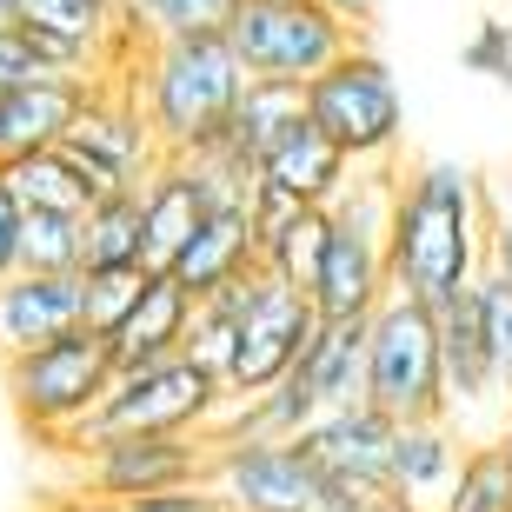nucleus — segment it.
Instances as JSON below:
<instances>
[{
    "label": "nucleus",
    "instance_id": "obj_10",
    "mask_svg": "<svg viewBox=\"0 0 512 512\" xmlns=\"http://www.w3.org/2000/svg\"><path fill=\"white\" fill-rule=\"evenodd\" d=\"M60 147L74 153L107 193L114 187H147V173L160 167V140H153L140 100H133V87L120 74L94 80V94L80 100V114H74V127H67Z\"/></svg>",
    "mask_w": 512,
    "mask_h": 512
},
{
    "label": "nucleus",
    "instance_id": "obj_35",
    "mask_svg": "<svg viewBox=\"0 0 512 512\" xmlns=\"http://www.w3.org/2000/svg\"><path fill=\"white\" fill-rule=\"evenodd\" d=\"M0 27H20V0H0Z\"/></svg>",
    "mask_w": 512,
    "mask_h": 512
},
{
    "label": "nucleus",
    "instance_id": "obj_14",
    "mask_svg": "<svg viewBox=\"0 0 512 512\" xmlns=\"http://www.w3.org/2000/svg\"><path fill=\"white\" fill-rule=\"evenodd\" d=\"M439 313V373H446V413H486L506 399L493 373V353H486V333H479V313H473V286L453 293Z\"/></svg>",
    "mask_w": 512,
    "mask_h": 512
},
{
    "label": "nucleus",
    "instance_id": "obj_36",
    "mask_svg": "<svg viewBox=\"0 0 512 512\" xmlns=\"http://www.w3.org/2000/svg\"><path fill=\"white\" fill-rule=\"evenodd\" d=\"M499 446H506V459H512V399H506V426H499Z\"/></svg>",
    "mask_w": 512,
    "mask_h": 512
},
{
    "label": "nucleus",
    "instance_id": "obj_33",
    "mask_svg": "<svg viewBox=\"0 0 512 512\" xmlns=\"http://www.w3.org/2000/svg\"><path fill=\"white\" fill-rule=\"evenodd\" d=\"M20 266V207L7 200V187H0V280Z\"/></svg>",
    "mask_w": 512,
    "mask_h": 512
},
{
    "label": "nucleus",
    "instance_id": "obj_23",
    "mask_svg": "<svg viewBox=\"0 0 512 512\" xmlns=\"http://www.w3.org/2000/svg\"><path fill=\"white\" fill-rule=\"evenodd\" d=\"M306 114V87L300 80H260L247 74V87H240V100H233V114H227V147H240L247 160H260L273 140H280L293 120Z\"/></svg>",
    "mask_w": 512,
    "mask_h": 512
},
{
    "label": "nucleus",
    "instance_id": "obj_7",
    "mask_svg": "<svg viewBox=\"0 0 512 512\" xmlns=\"http://www.w3.org/2000/svg\"><path fill=\"white\" fill-rule=\"evenodd\" d=\"M353 40H360V27L326 14L320 0H233L227 14V47L260 80H300L306 87Z\"/></svg>",
    "mask_w": 512,
    "mask_h": 512
},
{
    "label": "nucleus",
    "instance_id": "obj_22",
    "mask_svg": "<svg viewBox=\"0 0 512 512\" xmlns=\"http://www.w3.org/2000/svg\"><path fill=\"white\" fill-rule=\"evenodd\" d=\"M293 366L320 393V406H353L366 386V313H353V320H313V333H306Z\"/></svg>",
    "mask_w": 512,
    "mask_h": 512
},
{
    "label": "nucleus",
    "instance_id": "obj_25",
    "mask_svg": "<svg viewBox=\"0 0 512 512\" xmlns=\"http://www.w3.org/2000/svg\"><path fill=\"white\" fill-rule=\"evenodd\" d=\"M20 266L27 273H80V213L20 207Z\"/></svg>",
    "mask_w": 512,
    "mask_h": 512
},
{
    "label": "nucleus",
    "instance_id": "obj_38",
    "mask_svg": "<svg viewBox=\"0 0 512 512\" xmlns=\"http://www.w3.org/2000/svg\"><path fill=\"white\" fill-rule=\"evenodd\" d=\"M227 512H233V506H227Z\"/></svg>",
    "mask_w": 512,
    "mask_h": 512
},
{
    "label": "nucleus",
    "instance_id": "obj_16",
    "mask_svg": "<svg viewBox=\"0 0 512 512\" xmlns=\"http://www.w3.org/2000/svg\"><path fill=\"white\" fill-rule=\"evenodd\" d=\"M346 173H353V160H346V153L333 147V140H326L306 114L260 153V180L273 193H286V200H300V207H326Z\"/></svg>",
    "mask_w": 512,
    "mask_h": 512
},
{
    "label": "nucleus",
    "instance_id": "obj_18",
    "mask_svg": "<svg viewBox=\"0 0 512 512\" xmlns=\"http://www.w3.org/2000/svg\"><path fill=\"white\" fill-rule=\"evenodd\" d=\"M187 313H193V293L173 273H147L140 300L127 306V320L107 333V353H114V373L120 366H147V360H167L180 353L187 340Z\"/></svg>",
    "mask_w": 512,
    "mask_h": 512
},
{
    "label": "nucleus",
    "instance_id": "obj_1",
    "mask_svg": "<svg viewBox=\"0 0 512 512\" xmlns=\"http://www.w3.org/2000/svg\"><path fill=\"white\" fill-rule=\"evenodd\" d=\"M479 260H486V173L459 160H419L413 173H399L393 227H386L393 293L446 306L473 286Z\"/></svg>",
    "mask_w": 512,
    "mask_h": 512
},
{
    "label": "nucleus",
    "instance_id": "obj_13",
    "mask_svg": "<svg viewBox=\"0 0 512 512\" xmlns=\"http://www.w3.org/2000/svg\"><path fill=\"white\" fill-rule=\"evenodd\" d=\"M80 326V273H27L14 266L0 280V360L7 353H27V346H47L60 333Z\"/></svg>",
    "mask_w": 512,
    "mask_h": 512
},
{
    "label": "nucleus",
    "instance_id": "obj_27",
    "mask_svg": "<svg viewBox=\"0 0 512 512\" xmlns=\"http://www.w3.org/2000/svg\"><path fill=\"white\" fill-rule=\"evenodd\" d=\"M153 266H80V326L87 333H114L127 306L140 300Z\"/></svg>",
    "mask_w": 512,
    "mask_h": 512
},
{
    "label": "nucleus",
    "instance_id": "obj_11",
    "mask_svg": "<svg viewBox=\"0 0 512 512\" xmlns=\"http://www.w3.org/2000/svg\"><path fill=\"white\" fill-rule=\"evenodd\" d=\"M393 439H399V419L353 399V406H326L300 433V446L320 473L346 479V486H366V493H393Z\"/></svg>",
    "mask_w": 512,
    "mask_h": 512
},
{
    "label": "nucleus",
    "instance_id": "obj_24",
    "mask_svg": "<svg viewBox=\"0 0 512 512\" xmlns=\"http://www.w3.org/2000/svg\"><path fill=\"white\" fill-rule=\"evenodd\" d=\"M80 266H147L140 260V187L100 193L80 213Z\"/></svg>",
    "mask_w": 512,
    "mask_h": 512
},
{
    "label": "nucleus",
    "instance_id": "obj_29",
    "mask_svg": "<svg viewBox=\"0 0 512 512\" xmlns=\"http://www.w3.org/2000/svg\"><path fill=\"white\" fill-rule=\"evenodd\" d=\"M473 313H479V333H486V353H493V373L512 399V280L493 260H479L473 273Z\"/></svg>",
    "mask_w": 512,
    "mask_h": 512
},
{
    "label": "nucleus",
    "instance_id": "obj_20",
    "mask_svg": "<svg viewBox=\"0 0 512 512\" xmlns=\"http://www.w3.org/2000/svg\"><path fill=\"white\" fill-rule=\"evenodd\" d=\"M0 187H7L14 207H60V213H87L100 193H107L74 153L60 147V140H54V147L7 153V160H0Z\"/></svg>",
    "mask_w": 512,
    "mask_h": 512
},
{
    "label": "nucleus",
    "instance_id": "obj_2",
    "mask_svg": "<svg viewBox=\"0 0 512 512\" xmlns=\"http://www.w3.org/2000/svg\"><path fill=\"white\" fill-rule=\"evenodd\" d=\"M114 74L133 87V100H140V114H147L160 153H193V147H207V140H220L233 100L247 87V67H240V54L227 47V27L140 40Z\"/></svg>",
    "mask_w": 512,
    "mask_h": 512
},
{
    "label": "nucleus",
    "instance_id": "obj_6",
    "mask_svg": "<svg viewBox=\"0 0 512 512\" xmlns=\"http://www.w3.org/2000/svg\"><path fill=\"white\" fill-rule=\"evenodd\" d=\"M306 120H313L353 167H366V160H399V140H406L399 80L366 40H353L333 67H320V74L306 80Z\"/></svg>",
    "mask_w": 512,
    "mask_h": 512
},
{
    "label": "nucleus",
    "instance_id": "obj_12",
    "mask_svg": "<svg viewBox=\"0 0 512 512\" xmlns=\"http://www.w3.org/2000/svg\"><path fill=\"white\" fill-rule=\"evenodd\" d=\"M386 293H393L386 240L353 233V227H333V233H326L320 273H313V286H306L313 313H320V320H353V313H373Z\"/></svg>",
    "mask_w": 512,
    "mask_h": 512
},
{
    "label": "nucleus",
    "instance_id": "obj_17",
    "mask_svg": "<svg viewBox=\"0 0 512 512\" xmlns=\"http://www.w3.org/2000/svg\"><path fill=\"white\" fill-rule=\"evenodd\" d=\"M459 433L446 426V419H406L393 439V499L406 512H433L446 506V493H453L459 479Z\"/></svg>",
    "mask_w": 512,
    "mask_h": 512
},
{
    "label": "nucleus",
    "instance_id": "obj_32",
    "mask_svg": "<svg viewBox=\"0 0 512 512\" xmlns=\"http://www.w3.org/2000/svg\"><path fill=\"white\" fill-rule=\"evenodd\" d=\"M466 67L493 74L499 87H512V27H506V20H486V27L466 40Z\"/></svg>",
    "mask_w": 512,
    "mask_h": 512
},
{
    "label": "nucleus",
    "instance_id": "obj_9",
    "mask_svg": "<svg viewBox=\"0 0 512 512\" xmlns=\"http://www.w3.org/2000/svg\"><path fill=\"white\" fill-rule=\"evenodd\" d=\"M80 453V486L94 499H140L187 479H207V433H100Z\"/></svg>",
    "mask_w": 512,
    "mask_h": 512
},
{
    "label": "nucleus",
    "instance_id": "obj_4",
    "mask_svg": "<svg viewBox=\"0 0 512 512\" xmlns=\"http://www.w3.org/2000/svg\"><path fill=\"white\" fill-rule=\"evenodd\" d=\"M220 399H227V386L213 380L193 353L120 366L114 380H107V393H100V406L60 439V453H74V446H87L100 433H207Z\"/></svg>",
    "mask_w": 512,
    "mask_h": 512
},
{
    "label": "nucleus",
    "instance_id": "obj_30",
    "mask_svg": "<svg viewBox=\"0 0 512 512\" xmlns=\"http://www.w3.org/2000/svg\"><path fill=\"white\" fill-rule=\"evenodd\" d=\"M107 512H227V499L213 493L207 479L167 486V493H140V499H107Z\"/></svg>",
    "mask_w": 512,
    "mask_h": 512
},
{
    "label": "nucleus",
    "instance_id": "obj_8",
    "mask_svg": "<svg viewBox=\"0 0 512 512\" xmlns=\"http://www.w3.org/2000/svg\"><path fill=\"white\" fill-rule=\"evenodd\" d=\"M240 286H247V306H240V340H233V360L220 373V386L227 393H260V386H273L286 366L300 360V346L320 313H313V300L300 286L280 280L266 260H253L240 273Z\"/></svg>",
    "mask_w": 512,
    "mask_h": 512
},
{
    "label": "nucleus",
    "instance_id": "obj_15",
    "mask_svg": "<svg viewBox=\"0 0 512 512\" xmlns=\"http://www.w3.org/2000/svg\"><path fill=\"white\" fill-rule=\"evenodd\" d=\"M94 80L100 74H40V80L7 87V94H0V147L27 153V147H54V140H67L80 100L94 94ZM7 153H0V160H7Z\"/></svg>",
    "mask_w": 512,
    "mask_h": 512
},
{
    "label": "nucleus",
    "instance_id": "obj_26",
    "mask_svg": "<svg viewBox=\"0 0 512 512\" xmlns=\"http://www.w3.org/2000/svg\"><path fill=\"white\" fill-rule=\"evenodd\" d=\"M227 14H233V0H120V20L140 40L213 34V27H227Z\"/></svg>",
    "mask_w": 512,
    "mask_h": 512
},
{
    "label": "nucleus",
    "instance_id": "obj_5",
    "mask_svg": "<svg viewBox=\"0 0 512 512\" xmlns=\"http://www.w3.org/2000/svg\"><path fill=\"white\" fill-rule=\"evenodd\" d=\"M0 380H7V399L27 433H40L47 446L74 433L80 419L100 406L107 380H114V353H107V333H60L47 346H27V353H7L0 360Z\"/></svg>",
    "mask_w": 512,
    "mask_h": 512
},
{
    "label": "nucleus",
    "instance_id": "obj_19",
    "mask_svg": "<svg viewBox=\"0 0 512 512\" xmlns=\"http://www.w3.org/2000/svg\"><path fill=\"white\" fill-rule=\"evenodd\" d=\"M200 187H193V173L180 153H160V167L147 173V187H140V260L153 273H167L173 253L187 247V233L200 227Z\"/></svg>",
    "mask_w": 512,
    "mask_h": 512
},
{
    "label": "nucleus",
    "instance_id": "obj_37",
    "mask_svg": "<svg viewBox=\"0 0 512 512\" xmlns=\"http://www.w3.org/2000/svg\"><path fill=\"white\" fill-rule=\"evenodd\" d=\"M0 153H7V147H0Z\"/></svg>",
    "mask_w": 512,
    "mask_h": 512
},
{
    "label": "nucleus",
    "instance_id": "obj_3",
    "mask_svg": "<svg viewBox=\"0 0 512 512\" xmlns=\"http://www.w3.org/2000/svg\"><path fill=\"white\" fill-rule=\"evenodd\" d=\"M366 406L386 419H446V373H439V313L413 293H386L366 313Z\"/></svg>",
    "mask_w": 512,
    "mask_h": 512
},
{
    "label": "nucleus",
    "instance_id": "obj_28",
    "mask_svg": "<svg viewBox=\"0 0 512 512\" xmlns=\"http://www.w3.org/2000/svg\"><path fill=\"white\" fill-rule=\"evenodd\" d=\"M453 506L466 512H512V459L499 439H486V446H466L459 453V479H453Z\"/></svg>",
    "mask_w": 512,
    "mask_h": 512
},
{
    "label": "nucleus",
    "instance_id": "obj_34",
    "mask_svg": "<svg viewBox=\"0 0 512 512\" xmlns=\"http://www.w3.org/2000/svg\"><path fill=\"white\" fill-rule=\"evenodd\" d=\"M320 7H326V14H340V20H353L360 34H366V20L380 14V0H320Z\"/></svg>",
    "mask_w": 512,
    "mask_h": 512
},
{
    "label": "nucleus",
    "instance_id": "obj_31",
    "mask_svg": "<svg viewBox=\"0 0 512 512\" xmlns=\"http://www.w3.org/2000/svg\"><path fill=\"white\" fill-rule=\"evenodd\" d=\"M486 260L512 280V173L486 180Z\"/></svg>",
    "mask_w": 512,
    "mask_h": 512
},
{
    "label": "nucleus",
    "instance_id": "obj_21",
    "mask_svg": "<svg viewBox=\"0 0 512 512\" xmlns=\"http://www.w3.org/2000/svg\"><path fill=\"white\" fill-rule=\"evenodd\" d=\"M260 260V240H253V213H200V227L187 233V247L173 253V280L187 286L193 300L227 286L233 273H247Z\"/></svg>",
    "mask_w": 512,
    "mask_h": 512
}]
</instances>
